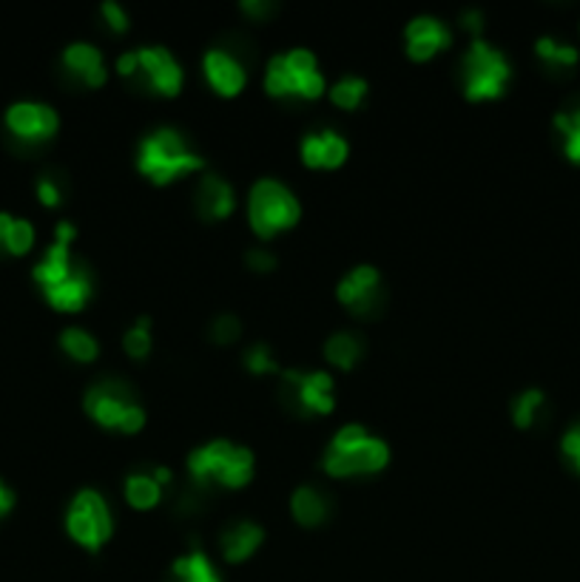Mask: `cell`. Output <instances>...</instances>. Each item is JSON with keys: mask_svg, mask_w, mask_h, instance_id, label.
Listing matches in <instances>:
<instances>
[{"mask_svg": "<svg viewBox=\"0 0 580 582\" xmlns=\"http://www.w3.org/2000/svg\"><path fill=\"white\" fill-rule=\"evenodd\" d=\"M390 461V446L381 438L370 435L359 423H348L330 438L322 454V469L333 478H350V474L381 472Z\"/></svg>", "mask_w": 580, "mask_h": 582, "instance_id": "1", "label": "cell"}, {"mask_svg": "<svg viewBox=\"0 0 580 582\" xmlns=\"http://www.w3.org/2000/svg\"><path fill=\"white\" fill-rule=\"evenodd\" d=\"M253 452L248 446H239L233 441H208L206 446H197L188 454V472L200 486H222L239 489L253 478Z\"/></svg>", "mask_w": 580, "mask_h": 582, "instance_id": "2", "label": "cell"}, {"mask_svg": "<svg viewBox=\"0 0 580 582\" xmlns=\"http://www.w3.org/2000/svg\"><path fill=\"white\" fill-rule=\"evenodd\" d=\"M137 168L146 173L151 182L166 185L182 173H191L202 168L200 154L186 142V137L177 129H154L146 134L137 148Z\"/></svg>", "mask_w": 580, "mask_h": 582, "instance_id": "3", "label": "cell"}, {"mask_svg": "<svg viewBox=\"0 0 580 582\" xmlns=\"http://www.w3.org/2000/svg\"><path fill=\"white\" fill-rule=\"evenodd\" d=\"M264 89L273 97L317 100L324 91V74L319 71L317 54L310 49H290V52L273 54L264 69Z\"/></svg>", "mask_w": 580, "mask_h": 582, "instance_id": "4", "label": "cell"}, {"mask_svg": "<svg viewBox=\"0 0 580 582\" xmlns=\"http://www.w3.org/2000/svg\"><path fill=\"white\" fill-rule=\"evenodd\" d=\"M86 412L100 427L120 429V432H129V435L146 427L142 403L117 378H106V381H97V384L89 387V392H86Z\"/></svg>", "mask_w": 580, "mask_h": 582, "instance_id": "5", "label": "cell"}, {"mask_svg": "<svg viewBox=\"0 0 580 582\" xmlns=\"http://www.w3.org/2000/svg\"><path fill=\"white\" fill-rule=\"evenodd\" d=\"M512 66L501 49L487 40H476L461 60V83L470 100H492L510 86Z\"/></svg>", "mask_w": 580, "mask_h": 582, "instance_id": "6", "label": "cell"}, {"mask_svg": "<svg viewBox=\"0 0 580 582\" xmlns=\"http://www.w3.org/2000/svg\"><path fill=\"white\" fill-rule=\"evenodd\" d=\"M248 219H251V228L262 239L288 231L299 222L297 193L279 180L253 182L251 197H248Z\"/></svg>", "mask_w": 580, "mask_h": 582, "instance_id": "7", "label": "cell"}, {"mask_svg": "<svg viewBox=\"0 0 580 582\" xmlns=\"http://www.w3.org/2000/svg\"><path fill=\"white\" fill-rule=\"evenodd\" d=\"M117 71L166 97L180 94L182 89V66L166 46H140V49L123 52L117 58Z\"/></svg>", "mask_w": 580, "mask_h": 582, "instance_id": "8", "label": "cell"}, {"mask_svg": "<svg viewBox=\"0 0 580 582\" xmlns=\"http://www.w3.org/2000/svg\"><path fill=\"white\" fill-rule=\"evenodd\" d=\"M66 529L71 540L83 549L97 551L111 538V512L106 498L97 489H80L66 512Z\"/></svg>", "mask_w": 580, "mask_h": 582, "instance_id": "9", "label": "cell"}, {"mask_svg": "<svg viewBox=\"0 0 580 582\" xmlns=\"http://www.w3.org/2000/svg\"><path fill=\"white\" fill-rule=\"evenodd\" d=\"M282 401L297 415H328L333 410V378L324 370H282Z\"/></svg>", "mask_w": 580, "mask_h": 582, "instance_id": "10", "label": "cell"}, {"mask_svg": "<svg viewBox=\"0 0 580 582\" xmlns=\"http://www.w3.org/2000/svg\"><path fill=\"white\" fill-rule=\"evenodd\" d=\"M71 239H74V228L69 222L58 224V242L52 248L46 250L43 262H38L34 268V282L46 290H54L60 284L71 282V279H78V275L86 273L83 264L78 259L71 257Z\"/></svg>", "mask_w": 580, "mask_h": 582, "instance_id": "11", "label": "cell"}, {"mask_svg": "<svg viewBox=\"0 0 580 582\" xmlns=\"http://www.w3.org/2000/svg\"><path fill=\"white\" fill-rule=\"evenodd\" d=\"M336 295L356 315H373L381 308V273L373 264H359L344 273Z\"/></svg>", "mask_w": 580, "mask_h": 582, "instance_id": "12", "label": "cell"}, {"mask_svg": "<svg viewBox=\"0 0 580 582\" xmlns=\"http://www.w3.org/2000/svg\"><path fill=\"white\" fill-rule=\"evenodd\" d=\"M7 126L14 137L29 142H43L54 137L60 120L58 111L46 103H14L7 111Z\"/></svg>", "mask_w": 580, "mask_h": 582, "instance_id": "13", "label": "cell"}, {"mask_svg": "<svg viewBox=\"0 0 580 582\" xmlns=\"http://www.w3.org/2000/svg\"><path fill=\"white\" fill-rule=\"evenodd\" d=\"M407 54L413 60H430L441 49L452 43V32L444 20L432 18V14H419L407 23L404 29Z\"/></svg>", "mask_w": 580, "mask_h": 582, "instance_id": "14", "label": "cell"}, {"mask_svg": "<svg viewBox=\"0 0 580 582\" xmlns=\"http://www.w3.org/2000/svg\"><path fill=\"white\" fill-rule=\"evenodd\" d=\"M348 140L336 131H310L299 142V154H302L304 165L310 168H339L348 160Z\"/></svg>", "mask_w": 580, "mask_h": 582, "instance_id": "15", "label": "cell"}, {"mask_svg": "<svg viewBox=\"0 0 580 582\" xmlns=\"http://www.w3.org/2000/svg\"><path fill=\"white\" fill-rule=\"evenodd\" d=\"M202 69H206V78H208V83L213 86V91H220V94H226V97L239 94L248 80L242 63H239V60L233 58L228 49H222V46H213V49H208L206 58H202Z\"/></svg>", "mask_w": 580, "mask_h": 582, "instance_id": "16", "label": "cell"}, {"mask_svg": "<svg viewBox=\"0 0 580 582\" xmlns=\"http://www.w3.org/2000/svg\"><path fill=\"white\" fill-rule=\"evenodd\" d=\"M63 66L69 74L86 86H103L106 83V60L103 52L91 43H71L66 46Z\"/></svg>", "mask_w": 580, "mask_h": 582, "instance_id": "17", "label": "cell"}, {"mask_svg": "<svg viewBox=\"0 0 580 582\" xmlns=\"http://www.w3.org/2000/svg\"><path fill=\"white\" fill-rule=\"evenodd\" d=\"M237 205V197H233V188L228 185L222 177H202L200 188H197V211L202 219L213 222V219H226L228 213Z\"/></svg>", "mask_w": 580, "mask_h": 582, "instance_id": "18", "label": "cell"}, {"mask_svg": "<svg viewBox=\"0 0 580 582\" xmlns=\"http://www.w3.org/2000/svg\"><path fill=\"white\" fill-rule=\"evenodd\" d=\"M262 525H257L253 520H237V523H231L222 531L220 549L228 563H242V560H248L262 545Z\"/></svg>", "mask_w": 580, "mask_h": 582, "instance_id": "19", "label": "cell"}, {"mask_svg": "<svg viewBox=\"0 0 580 582\" xmlns=\"http://www.w3.org/2000/svg\"><path fill=\"white\" fill-rule=\"evenodd\" d=\"M290 512L293 518L299 520L302 525H322L324 520L330 518L333 505H330V498L322 492L319 486H299L290 498Z\"/></svg>", "mask_w": 580, "mask_h": 582, "instance_id": "20", "label": "cell"}, {"mask_svg": "<svg viewBox=\"0 0 580 582\" xmlns=\"http://www.w3.org/2000/svg\"><path fill=\"white\" fill-rule=\"evenodd\" d=\"M168 582H222L213 563L208 560L206 551L193 549L188 554L177 556L171 571H168Z\"/></svg>", "mask_w": 580, "mask_h": 582, "instance_id": "21", "label": "cell"}, {"mask_svg": "<svg viewBox=\"0 0 580 582\" xmlns=\"http://www.w3.org/2000/svg\"><path fill=\"white\" fill-rule=\"evenodd\" d=\"M361 352H364V341L350 330H339L324 341V359L339 370H350L353 364H359Z\"/></svg>", "mask_w": 580, "mask_h": 582, "instance_id": "22", "label": "cell"}, {"mask_svg": "<svg viewBox=\"0 0 580 582\" xmlns=\"http://www.w3.org/2000/svg\"><path fill=\"white\" fill-rule=\"evenodd\" d=\"M162 498V483L157 480L154 472H131L126 478V500L134 509H151L160 503Z\"/></svg>", "mask_w": 580, "mask_h": 582, "instance_id": "23", "label": "cell"}, {"mask_svg": "<svg viewBox=\"0 0 580 582\" xmlns=\"http://www.w3.org/2000/svg\"><path fill=\"white\" fill-rule=\"evenodd\" d=\"M536 54L549 66V69H574L580 60L578 46H572L569 40L552 38V34H543V38H538Z\"/></svg>", "mask_w": 580, "mask_h": 582, "instance_id": "24", "label": "cell"}, {"mask_svg": "<svg viewBox=\"0 0 580 582\" xmlns=\"http://www.w3.org/2000/svg\"><path fill=\"white\" fill-rule=\"evenodd\" d=\"M554 129L561 134L563 154L580 165V100L554 114Z\"/></svg>", "mask_w": 580, "mask_h": 582, "instance_id": "25", "label": "cell"}, {"mask_svg": "<svg viewBox=\"0 0 580 582\" xmlns=\"http://www.w3.org/2000/svg\"><path fill=\"white\" fill-rule=\"evenodd\" d=\"M543 407H547V395H543V390L529 387V390L518 392L516 401H512V421H516L521 429H529L538 421Z\"/></svg>", "mask_w": 580, "mask_h": 582, "instance_id": "26", "label": "cell"}, {"mask_svg": "<svg viewBox=\"0 0 580 582\" xmlns=\"http://www.w3.org/2000/svg\"><path fill=\"white\" fill-rule=\"evenodd\" d=\"M60 347L69 352V359L74 361H94L97 352H100V344H97L94 335L83 327H66L63 335H60Z\"/></svg>", "mask_w": 580, "mask_h": 582, "instance_id": "27", "label": "cell"}, {"mask_svg": "<svg viewBox=\"0 0 580 582\" xmlns=\"http://www.w3.org/2000/svg\"><path fill=\"white\" fill-rule=\"evenodd\" d=\"M368 97V80L359 78V74H344L342 80H336V86L330 89V100H333L339 109H359V103Z\"/></svg>", "mask_w": 580, "mask_h": 582, "instance_id": "28", "label": "cell"}, {"mask_svg": "<svg viewBox=\"0 0 580 582\" xmlns=\"http://www.w3.org/2000/svg\"><path fill=\"white\" fill-rule=\"evenodd\" d=\"M123 347L131 359H146L151 352V319H137V324H131L123 335Z\"/></svg>", "mask_w": 580, "mask_h": 582, "instance_id": "29", "label": "cell"}, {"mask_svg": "<svg viewBox=\"0 0 580 582\" xmlns=\"http://www.w3.org/2000/svg\"><path fill=\"white\" fill-rule=\"evenodd\" d=\"M34 244V228L27 222V219H14L12 228L7 231V237H3V244L0 248H7L9 253H27V250H32Z\"/></svg>", "mask_w": 580, "mask_h": 582, "instance_id": "30", "label": "cell"}, {"mask_svg": "<svg viewBox=\"0 0 580 582\" xmlns=\"http://www.w3.org/2000/svg\"><path fill=\"white\" fill-rule=\"evenodd\" d=\"M246 367L251 372H257V375H262V372H277L279 370L277 359H273V350L264 344V341H253V344L248 347Z\"/></svg>", "mask_w": 580, "mask_h": 582, "instance_id": "31", "label": "cell"}, {"mask_svg": "<svg viewBox=\"0 0 580 582\" xmlns=\"http://www.w3.org/2000/svg\"><path fill=\"white\" fill-rule=\"evenodd\" d=\"M208 335H211V341H217V344H231V341H237L239 335H242V324H239L237 315L222 313L211 321Z\"/></svg>", "mask_w": 580, "mask_h": 582, "instance_id": "32", "label": "cell"}, {"mask_svg": "<svg viewBox=\"0 0 580 582\" xmlns=\"http://www.w3.org/2000/svg\"><path fill=\"white\" fill-rule=\"evenodd\" d=\"M561 452H563V458H567L569 466L580 474V421L572 423V427L563 432Z\"/></svg>", "mask_w": 580, "mask_h": 582, "instance_id": "33", "label": "cell"}, {"mask_svg": "<svg viewBox=\"0 0 580 582\" xmlns=\"http://www.w3.org/2000/svg\"><path fill=\"white\" fill-rule=\"evenodd\" d=\"M100 12H103L106 23H109L114 32H126V29H129V14H126V9L120 7V3H114V0H106L103 7H100Z\"/></svg>", "mask_w": 580, "mask_h": 582, "instance_id": "34", "label": "cell"}, {"mask_svg": "<svg viewBox=\"0 0 580 582\" xmlns=\"http://www.w3.org/2000/svg\"><path fill=\"white\" fill-rule=\"evenodd\" d=\"M246 262H248V268L257 270V273H268V270L277 268V259H273V253H271V250H264V248L248 250Z\"/></svg>", "mask_w": 580, "mask_h": 582, "instance_id": "35", "label": "cell"}, {"mask_svg": "<svg viewBox=\"0 0 580 582\" xmlns=\"http://www.w3.org/2000/svg\"><path fill=\"white\" fill-rule=\"evenodd\" d=\"M38 197L43 205H49V208L60 205V185L54 180H49V177H43V180L38 182Z\"/></svg>", "mask_w": 580, "mask_h": 582, "instance_id": "36", "label": "cell"}, {"mask_svg": "<svg viewBox=\"0 0 580 582\" xmlns=\"http://www.w3.org/2000/svg\"><path fill=\"white\" fill-rule=\"evenodd\" d=\"M242 12L253 14V18H262V14L273 12V3H268V0H242Z\"/></svg>", "mask_w": 580, "mask_h": 582, "instance_id": "37", "label": "cell"}, {"mask_svg": "<svg viewBox=\"0 0 580 582\" xmlns=\"http://www.w3.org/2000/svg\"><path fill=\"white\" fill-rule=\"evenodd\" d=\"M14 505V494H12V489L7 486V483H3V480H0V518H3V514L9 512V509H12Z\"/></svg>", "mask_w": 580, "mask_h": 582, "instance_id": "38", "label": "cell"}, {"mask_svg": "<svg viewBox=\"0 0 580 582\" xmlns=\"http://www.w3.org/2000/svg\"><path fill=\"white\" fill-rule=\"evenodd\" d=\"M461 20H464L467 29H481V12H478V9H467V12L461 14Z\"/></svg>", "mask_w": 580, "mask_h": 582, "instance_id": "39", "label": "cell"}, {"mask_svg": "<svg viewBox=\"0 0 580 582\" xmlns=\"http://www.w3.org/2000/svg\"><path fill=\"white\" fill-rule=\"evenodd\" d=\"M14 217H9V213H0V244H3V237H7V231L12 228Z\"/></svg>", "mask_w": 580, "mask_h": 582, "instance_id": "40", "label": "cell"}]
</instances>
